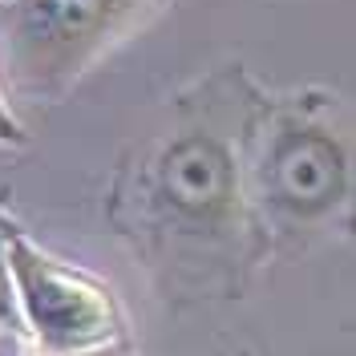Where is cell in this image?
Returning <instances> with one entry per match:
<instances>
[{"label":"cell","mask_w":356,"mask_h":356,"mask_svg":"<svg viewBox=\"0 0 356 356\" xmlns=\"http://www.w3.org/2000/svg\"><path fill=\"white\" fill-rule=\"evenodd\" d=\"M4 264L17 296L21 328L49 356H93L122 340V308L113 291L81 267L33 243L24 231H4Z\"/></svg>","instance_id":"277c9868"},{"label":"cell","mask_w":356,"mask_h":356,"mask_svg":"<svg viewBox=\"0 0 356 356\" xmlns=\"http://www.w3.org/2000/svg\"><path fill=\"white\" fill-rule=\"evenodd\" d=\"M264 86L243 61L215 65L175 93L158 130L134 150L118 182V211L138 243L166 267L191 259V275L239 284L259 235L247 199V130Z\"/></svg>","instance_id":"6da1fadb"},{"label":"cell","mask_w":356,"mask_h":356,"mask_svg":"<svg viewBox=\"0 0 356 356\" xmlns=\"http://www.w3.org/2000/svg\"><path fill=\"white\" fill-rule=\"evenodd\" d=\"M0 142H4V146H24V142H29L21 118H17L13 102H8V93H4V77H0Z\"/></svg>","instance_id":"8992f818"},{"label":"cell","mask_w":356,"mask_h":356,"mask_svg":"<svg viewBox=\"0 0 356 356\" xmlns=\"http://www.w3.org/2000/svg\"><path fill=\"white\" fill-rule=\"evenodd\" d=\"M0 328H21V316H17V296H13V280H8V264H4V231H0Z\"/></svg>","instance_id":"5b68a950"},{"label":"cell","mask_w":356,"mask_h":356,"mask_svg":"<svg viewBox=\"0 0 356 356\" xmlns=\"http://www.w3.org/2000/svg\"><path fill=\"white\" fill-rule=\"evenodd\" d=\"M37 356H49V353H37Z\"/></svg>","instance_id":"ba28073f"},{"label":"cell","mask_w":356,"mask_h":356,"mask_svg":"<svg viewBox=\"0 0 356 356\" xmlns=\"http://www.w3.org/2000/svg\"><path fill=\"white\" fill-rule=\"evenodd\" d=\"M166 8V0H0V65L33 102H57Z\"/></svg>","instance_id":"3957f363"},{"label":"cell","mask_w":356,"mask_h":356,"mask_svg":"<svg viewBox=\"0 0 356 356\" xmlns=\"http://www.w3.org/2000/svg\"><path fill=\"white\" fill-rule=\"evenodd\" d=\"M0 356H24V332L0 328Z\"/></svg>","instance_id":"52a82bcc"},{"label":"cell","mask_w":356,"mask_h":356,"mask_svg":"<svg viewBox=\"0 0 356 356\" xmlns=\"http://www.w3.org/2000/svg\"><path fill=\"white\" fill-rule=\"evenodd\" d=\"M247 199L259 231L332 227L353 207V113L340 93L264 89L247 130Z\"/></svg>","instance_id":"7a4b0ae2"}]
</instances>
